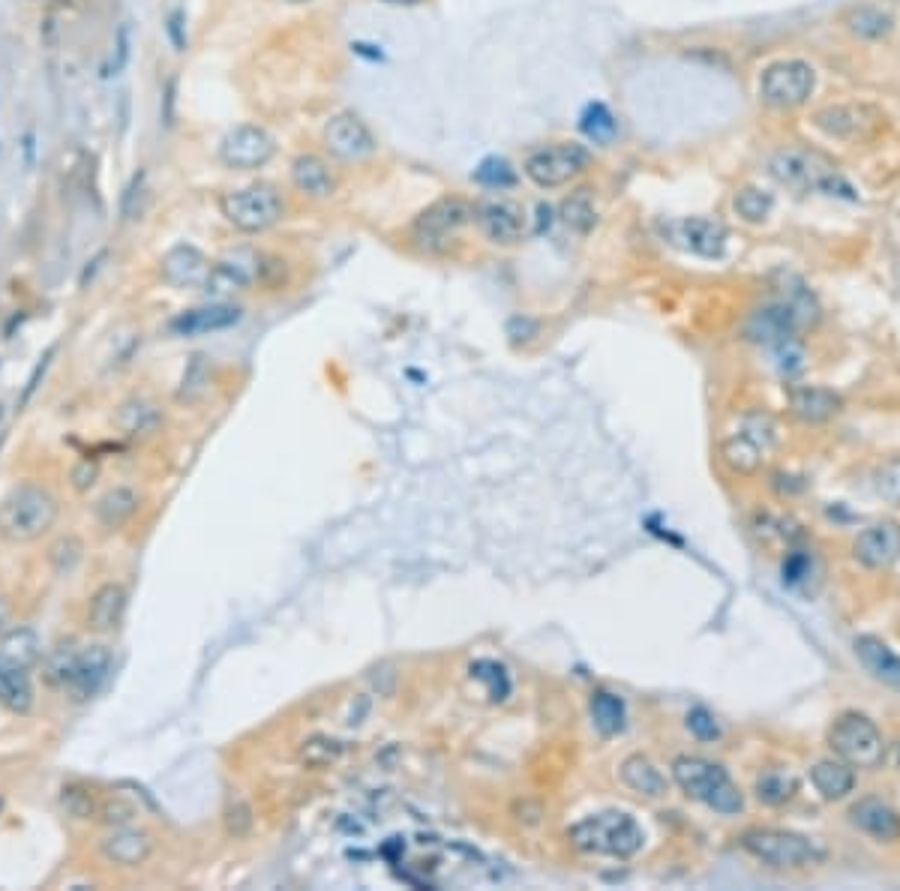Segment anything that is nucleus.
Segmentation results:
<instances>
[{"instance_id": "69168bd1", "label": "nucleus", "mask_w": 900, "mask_h": 891, "mask_svg": "<svg viewBox=\"0 0 900 891\" xmlns=\"http://www.w3.org/2000/svg\"><path fill=\"white\" fill-rule=\"evenodd\" d=\"M3 420H6V405L0 402V429H3Z\"/></svg>"}, {"instance_id": "9b49d317", "label": "nucleus", "mask_w": 900, "mask_h": 891, "mask_svg": "<svg viewBox=\"0 0 900 891\" xmlns=\"http://www.w3.org/2000/svg\"><path fill=\"white\" fill-rule=\"evenodd\" d=\"M828 747L843 759L849 762L852 768H873L882 762V753H885V741H882V732L879 726L864 717V714H840L831 729H828Z\"/></svg>"}, {"instance_id": "a211bd4d", "label": "nucleus", "mask_w": 900, "mask_h": 891, "mask_svg": "<svg viewBox=\"0 0 900 891\" xmlns=\"http://www.w3.org/2000/svg\"><path fill=\"white\" fill-rule=\"evenodd\" d=\"M99 852L114 867H141L156 852V837L147 828H138L132 822L111 825L99 840Z\"/></svg>"}, {"instance_id": "f8f14e48", "label": "nucleus", "mask_w": 900, "mask_h": 891, "mask_svg": "<svg viewBox=\"0 0 900 891\" xmlns=\"http://www.w3.org/2000/svg\"><path fill=\"white\" fill-rule=\"evenodd\" d=\"M267 261L270 258H264L261 252H255L249 246L231 249L222 258L210 261V273H207L201 291L213 300H222L237 291H249L255 282H267V270H270Z\"/></svg>"}, {"instance_id": "20e7f679", "label": "nucleus", "mask_w": 900, "mask_h": 891, "mask_svg": "<svg viewBox=\"0 0 900 891\" xmlns=\"http://www.w3.org/2000/svg\"><path fill=\"white\" fill-rule=\"evenodd\" d=\"M672 780L681 792L720 816H738L744 810V795L729 777V771L702 756H678L672 762Z\"/></svg>"}, {"instance_id": "5701e85b", "label": "nucleus", "mask_w": 900, "mask_h": 891, "mask_svg": "<svg viewBox=\"0 0 900 891\" xmlns=\"http://www.w3.org/2000/svg\"><path fill=\"white\" fill-rule=\"evenodd\" d=\"M129 606V591L120 582H102L90 597H87V612L84 621L93 633H111L123 624Z\"/></svg>"}, {"instance_id": "9d476101", "label": "nucleus", "mask_w": 900, "mask_h": 891, "mask_svg": "<svg viewBox=\"0 0 900 891\" xmlns=\"http://www.w3.org/2000/svg\"><path fill=\"white\" fill-rule=\"evenodd\" d=\"M816 90V69L807 60L783 57L759 72V99L771 108H798Z\"/></svg>"}, {"instance_id": "c9c22d12", "label": "nucleus", "mask_w": 900, "mask_h": 891, "mask_svg": "<svg viewBox=\"0 0 900 891\" xmlns=\"http://www.w3.org/2000/svg\"><path fill=\"white\" fill-rule=\"evenodd\" d=\"M579 129L588 141L594 144H609L618 132V120L615 114L603 105V102H588L579 114Z\"/></svg>"}, {"instance_id": "bb28decb", "label": "nucleus", "mask_w": 900, "mask_h": 891, "mask_svg": "<svg viewBox=\"0 0 900 891\" xmlns=\"http://www.w3.org/2000/svg\"><path fill=\"white\" fill-rule=\"evenodd\" d=\"M849 819H852L855 828H861L864 834H870L876 840H897L900 837V816L882 798H861L849 810Z\"/></svg>"}, {"instance_id": "a18cd8bd", "label": "nucleus", "mask_w": 900, "mask_h": 891, "mask_svg": "<svg viewBox=\"0 0 900 891\" xmlns=\"http://www.w3.org/2000/svg\"><path fill=\"white\" fill-rule=\"evenodd\" d=\"M222 825H225V834L234 837V840H243L252 834L255 828V813L249 807V801L243 798H231L222 810Z\"/></svg>"}, {"instance_id": "c756f323", "label": "nucleus", "mask_w": 900, "mask_h": 891, "mask_svg": "<svg viewBox=\"0 0 900 891\" xmlns=\"http://www.w3.org/2000/svg\"><path fill=\"white\" fill-rule=\"evenodd\" d=\"M618 774H621V783H624L630 792L642 795V798H660V795H666V777H663L660 768H657L648 756H642V753L627 756V759L621 762Z\"/></svg>"}, {"instance_id": "1a4fd4ad", "label": "nucleus", "mask_w": 900, "mask_h": 891, "mask_svg": "<svg viewBox=\"0 0 900 891\" xmlns=\"http://www.w3.org/2000/svg\"><path fill=\"white\" fill-rule=\"evenodd\" d=\"M591 165V150L579 141H555L540 150H534L522 171L525 177L540 189H561L573 183L585 168Z\"/></svg>"}, {"instance_id": "f704fd0d", "label": "nucleus", "mask_w": 900, "mask_h": 891, "mask_svg": "<svg viewBox=\"0 0 900 891\" xmlns=\"http://www.w3.org/2000/svg\"><path fill=\"white\" fill-rule=\"evenodd\" d=\"M558 216L561 222L576 231V234H588L597 222V207H594V198L588 189H576L573 195H567L558 207Z\"/></svg>"}, {"instance_id": "0e129e2a", "label": "nucleus", "mask_w": 900, "mask_h": 891, "mask_svg": "<svg viewBox=\"0 0 900 891\" xmlns=\"http://www.w3.org/2000/svg\"><path fill=\"white\" fill-rule=\"evenodd\" d=\"M384 3H390V6H414L420 0H384Z\"/></svg>"}, {"instance_id": "774afa93", "label": "nucleus", "mask_w": 900, "mask_h": 891, "mask_svg": "<svg viewBox=\"0 0 900 891\" xmlns=\"http://www.w3.org/2000/svg\"><path fill=\"white\" fill-rule=\"evenodd\" d=\"M0 813H3V798H0Z\"/></svg>"}, {"instance_id": "de8ad7c7", "label": "nucleus", "mask_w": 900, "mask_h": 891, "mask_svg": "<svg viewBox=\"0 0 900 891\" xmlns=\"http://www.w3.org/2000/svg\"><path fill=\"white\" fill-rule=\"evenodd\" d=\"M687 729L699 741H714L720 735V726H717V720L708 708H690L687 711Z\"/></svg>"}, {"instance_id": "dca6fc26", "label": "nucleus", "mask_w": 900, "mask_h": 891, "mask_svg": "<svg viewBox=\"0 0 900 891\" xmlns=\"http://www.w3.org/2000/svg\"><path fill=\"white\" fill-rule=\"evenodd\" d=\"M324 147L327 153H333L342 162H360L366 156L375 153L378 141L372 135V129L360 120V114L354 111H336L327 123H324Z\"/></svg>"}, {"instance_id": "e2e57ef3", "label": "nucleus", "mask_w": 900, "mask_h": 891, "mask_svg": "<svg viewBox=\"0 0 900 891\" xmlns=\"http://www.w3.org/2000/svg\"><path fill=\"white\" fill-rule=\"evenodd\" d=\"M6 624H9V612H6V603L0 600V636L6 633Z\"/></svg>"}, {"instance_id": "ddd939ff", "label": "nucleus", "mask_w": 900, "mask_h": 891, "mask_svg": "<svg viewBox=\"0 0 900 891\" xmlns=\"http://www.w3.org/2000/svg\"><path fill=\"white\" fill-rule=\"evenodd\" d=\"M813 126L825 138L861 144V141H870L885 126V114L867 102H837V105L819 108L813 114Z\"/></svg>"}, {"instance_id": "09e8293b", "label": "nucleus", "mask_w": 900, "mask_h": 891, "mask_svg": "<svg viewBox=\"0 0 900 891\" xmlns=\"http://www.w3.org/2000/svg\"><path fill=\"white\" fill-rule=\"evenodd\" d=\"M165 36L171 42V48L177 54H183L189 48V33H186V12L180 6H174L168 15H165Z\"/></svg>"}, {"instance_id": "3c124183", "label": "nucleus", "mask_w": 900, "mask_h": 891, "mask_svg": "<svg viewBox=\"0 0 900 891\" xmlns=\"http://www.w3.org/2000/svg\"><path fill=\"white\" fill-rule=\"evenodd\" d=\"M132 816H135V807L129 801H123V798H105L99 804V819L108 828L111 825H126V822H132Z\"/></svg>"}, {"instance_id": "4468645a", "label": "nucleus", "mask_w": 900, "mask_h": 891, "mask_svg": "<svg viewBox=\"0 0 900 891\" xmlns=\"http://www.w3.org/2000/svg\"><path fill=\"white\" fill-rule=\"evenodd\" d=\"M276 156V138L258 123H237L219 141V162L231 171L264 168Z\"/></svg>"}, {"instance_id": "473e14b6", "label": "nucleus", "mask_w": 900, "mask_h": 891, "mask_svg": "<svg viewBox=\"0 0 900 891\" xmlns=\"http://www.w3.org/2000/svg\"><path fill=\"white\" fill-rule=\"evenodd\" d=\"M588 711H591V723L600 735H618L624 729V702L621 696L609 693V690H594L588 699Z\"/></svg>"}, {"instance_id": "2eb2a0df", "label": "nucleus", "mask_w": 900, "mask_h": 891, "mask_svg": "<svg viewBox=\"0 0 900 891\" xmlns=\"http://www.w3.org/2000/svg\"><path fill=\"white\" fill-rule=\"evenodd\" d=\"M474 225L495 246H516L531 234V216L519 201L510 198H489L474 204Z\"/></svg>"}, {"instance_id": "4c0bfd02", "label": "nucleus", "mask_w": 900, "mask_h": 891, "mask_svg": "<svg viewBox=\"0 0 900 891\" xmlns=\"http://www.w3.org/2000/svg\"><path fill=\"white\" fill-rule=\"evenodd\" d=\"M846 27L861 39H879V36L891 33L894 18L879 6H858L846 15Z\"/></svg>"}, {"instance_id": "6ab92c4d", "label": "nucleus", "mask_w": 900, "mask_h": 891, "mask_svg": "<svg viewBox=\"0 0 900 891\" xmlns=\"http://www.w3.org/2000/svg\"><path fill=\"white\" fill-rule=\"evenodd\" d=\"M666 237L669 243L699 255V258H720L726 249V228L717 219L708 216H690V219H675L666 222Z\"/></svg>"}, {"instance_id": "8fccbe9b", "label": "nucleus", "mask_w": 900, "mask_h": 891, "mask_svg": "<svg viewBox=\"0 0 900 891\" xmlns=\"http://www.w3.org/2000/svg\"><path fill=\"white\" fill-rule=\"evenodd\" d=\"M876 492L891 498V501H900V456L885 462L876 474Z\"/></svg>"}, {"instance_id": "864d4df0", "label": "nucleus", "mask_w": 900, "mask_h": 891, "mask_svg": "<svg viewBox=\"0 0 900 891\" xmlns=\"http://www.w3.org/2000/svg\"><path fill=\"white\" fill-rule=\"evenodd\" d=\"M159 117H162V126H165V129L174 126V117H177V75H168L165 84H162Z\"/></svg>"}, {"instance_id": "4d7b16f0", "label": "nucleus", "mask_w": 900, "mask_h": 891, "mask_svg": "<svg viewBox=\"0 0 900 891\" xmlns=\"http://www.w3.org/2000/svg\"><path fill=\"white\" fill-rule=\"evenodd\" d=\"M543 816V804L540 801H531V798H522L513 804V819L522 822V825H537Z\"/></svg>"}, {"instance_id": "c85d7f7f", "label": "nucleus", "mask_w": 900, "mask_h": 891, "mask_svg": "<svg viewBox=\"0 0 900 891\" xmlns=\"http://www.w3.org/2000/svg\"><path fill=\"white\" fill-rule=\"evenodd\" d=\"M138 507H141V498H138V492L132 486H111V489H105L96 498L93 516H96V522L102 528L117 531V528H123L138 513Z\"/></svg>"}, {"instance_id": "13d9d810", "label": "nucleus", "mask_w": 900, "mask_h": 891, "mask_svg": "<svg viewBox=\"0 0 900 891\" xmlns=\"http://www.w3.org/2000/svg\"><path fill=\"white\" fill-rule=\"evenodd\" d=\"M351 51H354V54H360V57H366V60H372V63L384 60L381 48L375 51V45H369V42H351Z\"/></svg>"}, {"instance_id": "6e6552de", "label": "nucleus", "mask_w": 900, "mask_h": 891, "mask_svg": "<svg viewBox=\"0 0 900 891\" xmlns=\"http://www.w3.org/2000/svg\"><path fill=\"white\" fill-rule=\"evenodd\" d=\"M468 222H474V204H468L465 198L447 195V198L432 201L426 210H420L417 219L411 222L408 234L420 249L444 252Z\"/></svg>"}, {"instance_id": "72a5a7b5", "label": "nucleus", "mask_w": 900, "mask_h": 891, "mask_svg": "<svg viewBox=\"0 0 900 891\" xmlns=\"http://www.w3.org/2000/svg\"><path fill=\"white\" fill-rule=\"evenodd\" d=\"M345 753V744L333 735H309L300 747H297V762L309 771H321V768H330L342 759Z\"/></svg>"}, {"instance_id": "052dcab7", "label": "nucleus", "mask_w": 900, "mask_h": 891, "mask_svg": "<svg viewBox=\"0 0 900 891\" xmlns=\"http://www.w3.org/2000/svg\"><path fill=\"white\" fill-rule=\"evenodd\" d=\"M552 225V207L549 204H537V228L534 231H543Z\"/></svg>"}, {"instance_id": "338daca9", "label": "nucleus", "mask_w": 900, "mask_h": 891, "mask_svg": "<svg viewBox=\"0 0 900 891\" xmlns=\"http://www.w3.org/2000/svg\"><path fill=\"white\" fill-rule=\"evenodd\" d=\"M285 3H309V0H285Z\"/></svg>"}, {"instance_id": "6e6d98bb", "label": "nucleus", "mask_w": 900, "mask_h": 891, "mask_svg": "<svg viewBox=\"0 0 900 891\" xmlns=\"http://www.w3.org/2000/svg\"><path fill=\"white\" fill-rule=\"evenodd\" d=\"M54 351H57V345H48V348H45V354L36 360L33 372L27 375V384H24V393H21V405H27V402H30V396L36 393L39 381L45 378V372H48V366H51V357H54Z\"/></svg>"}, {"instance_id": "cd10ccee", "label": "nucleus", "mask_w": 900, "mask_h": 891, "mask_svg": "<svg viewBox=\"0 0 900 891\" xmlns=\"http://www.w3.org/2000/svg\"><path fill=\"white\" fill-rule=\"evenodd\" d=\"M855 657L861 666L882 684L900 690V654H894L882 639L876 636H858L855 639Z\"/></svg>"}, {"instance_id": "b1692460", "label": "nucleus", "mask_w": 900, "mask_h": 891, "mask_svg": "<svg viewBox=\"0 0 900 891\" xmlns=\"http://www.w3.org/2000/svg\"><path fill=\"white\" fill-rule=\"evenodd\" d=\"M291 183L300 195L306 198H330L339 186L336 180V171L330 168L327 159H321L318 153H300L294 162H291Z\"/></svg>"}, {"instance_id": "c03bdc74", "label": "nucleus", "mask_w": 900, "mask_h": 891, "mask_svg": "<svg viewBox=\"0 0 900 891\" xmlns=\"http://www.w3.org/2000/svg\"><path fill=\"white\" fill-rule=\"evenodd\" d=\"M210 384V369H207V357L204 354H192V360L186 363L183 369V381H180V390H177V399L180 402H195Z\"/></svg>"}, {"instance_id": "f257e3e1", "label": "nucleus", "mask_w": 900, "mask_h": 891, "mask_svg": "<svg viewBox=\"0 0 900 891\" xmlns=\"http://www.w3.org/2000/svg\"><path fill=\"white\" fill-rule=\"evenodd\" d=\"M111 669H114V654L108 645L63 642V645L51 648V654L45 657L48 684L75 702L93 699L111 678Z\"/></svg>"}, {"instance_id": "79ce46f5", "label": "nucleus", "mask_w": 900, "mask_h": 891, "mask_svg": "<svg viewBox=\"0 0 900 891\" xmlns=\"http://www.w3.org/2000/svg\"><path fill=\"white\" fill-rule=\"evenodd\" d=\"M732 207H735V213H738L744 222H762V219L771 213L774 198H771L765 189H759V186H744V189L735 192Z\"/></svg>"}, {"instance_id": "f03ea898", "label": "nucleus", "mask_w": 900, "mask_h": 891, "mask_svg": "<svg viewBox=\"0 0 900 891\" xmlns=\"http://www.w3.org/2000/svg\"><path fill=\"white\" fill-rule=\"evenodd\" d=\"M60 519V501L48 486L18 483L0 498V537L9 543H33Z\"/></svg>"}, {"instance_id": "bf43d9fd", "label": "nucleus", "mask_w": 900, "mask_h": 891, "mask_svg": "<svg viewBox=\"0 0 900 891\" xmlns=\"http://www.w3.org/2000/svg\"><path fill=\"white\" fill-rule=\"evenodd\" d=\"M21 147H24V165L30 168V165H33V153H36V132H33V129H27V132H24V138H21Z\"/></svg>"}, {"instance_id": "ea45409f", "label": "nucleus", "mask_w": 900, "mask_h": 891, "mask_svg": "<svg viewBox=\"0 0 900 891\" xmlns=\"http://www.w3.org/2000/svg\"><path fill=\"white\" fill-rule=\"evenodd\" d=\"M57 798H60V807L66 810V816H72V819H93V816H99V804L102 801L84 783H63Z\"/></svg>"}, {"instance_id": "a19ab883", "label": "nucleus", "mask_w": 900, "mask_h": 891, "mask_svg": "<svg viewBox=\"0 0 900 891\" xmlns=\"http://www.w3.org/2000/svg\"><path fill=\"white\" fill-rule=\"evenodd\" d=\"M468 672H471L474 681H480L486 687V696L492 702L507 699V693H510V675H507V669L501 663H495V660H474L468 666Z\"/></svg>"}, {"instance_id": "58836bf2", "label": "nucleus", "mask_w": 900, "mask_h": 891, "mask_svg": "<svg viewBox=\"0 0 900 891\" xmlns=\"http://www.w3.org/2000/svg\"><path fill=\"white\" fill-rule=\"evenodd\" d=\"M795 777L789 774V771H783V768H768V771H762L759 777H756V798L762 801V804H771V807H777V804H786L792 795H795Z\"/></svg>"}, {"instance_id": "603ef678", "label": "nucleus", "mask_w": 900, "mask_h": 891, "mask_svg": "<svg viewBox=\"0 0 900 891\" xmlns=\"http://www.w3.org/2000/svg\"><path fill=\"white\" fill-rule=\"evenodd\" d=\"M69 480H72V489L75 492H87L96 480H99V462L96 459H78L69 471Z\"/></svg>"}, {"instance_id": "7ed1b4c3", "label": "nucleus", "mask_w": 900, "mask_h": 891, "mask_svg": "<svg viewBox=\"0 0 900 891\" xmlns=\"http://www.w3.org/2000/svg\"><path fill=\"white\" fill-rule=\"evenodd\" d=\"M567 840L573 849L585 855H609V858H633L642 843V825L624 810H603L579 819L567 828Z\"/></svg>"}, {"instance_id": "e433bc0d", "label": "nucleus", "mask_w": 900, "mask_h": 891, "mask_svg": "<svg viewBox=\"0 0 900 891\" xmlns=\"http://www.w3.org/2000/svg\"><path fill=\"white\" fill-rule=\"evenodd\" d=\"M471 180L477 183V186H483V189H498V192H504V189H510V186H516V168H513V162L507 159V156H486V159H480L477 162V168L471 171Z\"/></svg>"}, {"instance_id": "423d86ee", "label": "nucleus", "mask_w": 900, "mask_h": 891, "mask_svg": "<svg viewBox=\"0 0 900 891\" xmlns=\"http://www.w3.org/2000/svg\"><path fill=\"white\" fill-rule=\"evenodd\" d=\"M741 849L777 870L810 867L819 864L825 855V849L813 837L798 831H783V828H750L741 834Z\"/></svg>"}, {"instance_id": "0eeeda50", "label": "nucleus", "mask_w": 900, "mask_h": 891, "mask_svg": "<svg viewBox=\"0 0 900 891\" xmlns=\"http://www.w3.org/2000/svg\"><path fill=\"white\" fill-rule=\"evenodd\" d=\"M768 174L789 186V189H813V192H831L840 177H837V165L813 150V147H798V144H789V147H780L768 156Z\"/></svg>"}, {"instance_id": "2f4dec72", "label": "nucleus", "mask_w": 900, "mask_h": 891, "mask_svg": "<svg viewBox=\"0 0 900 891\" xmlns=\"http://www.w3.org/2000/svg\"><path fill=\"white\" fill-rule=\"evenodd\" d=\"M117 426H120L123 435H129V438H147V435H153V432L162 426V411H159L153 402L129 399V402L120 405Z\"/></svg>"}, {"instance_id": "5fc2aeb1", "label": "nucleus", "mask_w": 900, "mask_h": 891, "mask_svg": "<svg viewBox=\"0 0 900 891\" xmlns=\"http://www.w3.org/2000/svg\"><path fill=\"white\" fill-rule=\"evenodd\" d=\"M129 45H132V33H129V21H123L114 33V60H111V72H123L129 63Z\"/></svg>"}, {"instance_id": "39448f33", "label": "nucleus", "mask_w": 900, "mask_h": 891, "mask_svg": "<svg viewBox=\"0 0 900 891\" xmlns=\"http://www.w3.org/2000/svg\"><path fill=\"white\" fill-rule=\"evenodd\" d=\"M219 210L225 216V222L243 234H261L267 228H273L282 213H285V201L282 192L267 183V180H255L237 189H228L219 195Z\"/></svg>"}, {"instance_id": "f3484780", "label": "nucleus", "mask_w": 900, "mask_h": 891, "mask_svg": "<svg viewBox=\"0 0 900 891\" xmlns=\"http://www.w3.org/2000/svg\"><path fill=\"white\" fill-rule=\"evenodd\" d=\"M768 417L765 414H747L744 417V429L729 435L723 444H720V453H723V462L738 471V474H753L762 462V453L768 447V441L774 438L771 435V423L762 429Z\"/></svg>"}, {"instance_id": "aec40b11", "label": "nucleus", "mask_w": 900, "mask_h": 891, "mask_svg": "<svg viewBox=\"0 0 900 891\" xmlns=\"http://www.w3.org/2000/svg\"><path fill=\"white\" fill-rule=\"evenodd\" d=\"M852 555H855L858 564H864L870 570L891 567L900 558V525L891 522V519L867 525L852 540Z\"/></svg>"}, {"instance_id": "412c9836", "label": "nucleus", "mask_w": 900, "mask_h": 891, "mask_svg": "<svg viewBox=\"0 0 900 891\" xmlns=\"http://www.w3.org/2000/svg\"><path fill=\"white\" fill-rule=\"evenodd\" d=\"M243 318V309L237 303H207V306H195V309H183L168 321V330L174 336H201V333H216V330H228Z\"/></svg>"}, {"instance_id": "393cba45", "label": "nucleus", "mask_w": 900, "mask_h": 891, "mask_svg": "<svg viewBox=\"0 0 900 891\" xmlns=\"http://www.w3.org/2000/svg\"><path fill=\"white\" fill-rule=\"evenodd\" d=\"M33 699L36 696L27 666L0 651V705L12 714H30Z\"/></svg>"}, {"instance_id": "7c9ffc66", "label": "nucleus", "mask_w": 900, "mask_h": 891, "mask_svg": "<svg viewBox=\"0 0 900 891\" xmlns=\"http://www.w3.org/2000/svg\"><path fill=\"white\" fill-rule=\"evenodd\" d=\"M810 780L816 786V792L825 798V801H837L843 795L852 792L855 786V768L849 762H834V759H822L810 768Z\"/></svg>"}, {"instance_id": "a878e982", "label": "nucleus", "mask_w": 900, "mask_h": 891, "mask_svg": "<svg viewBox=\"0 0 900 891\" xmlns=\"http://www.w3.org/2000/svg\"><path fill=\"white\" fill-rule=\"evenodd\" d=\"M789 411L804 423H822L840 411V396L819 384H795L789 390Z\"/></svg>"}, {"instance_id": "680f3d73", "label": "nucleus", "mask_w": 900, "mask_h": 891, "mask_svg": "<svg viewBox=\"0 0 900 891\" xmlns=\"http://www.w3.org/2000/svg\"><path fill=\"white\" fill-rule=\"evenodd\" d=\"M102 258H105V252H99L93 261H87V267H84V273H81V279H78V285H81V288L87 285V276H93V273H96V267H99V261H102Z\"/></svg>"}, {"instance_id": "49530a36", "label": "nucleus", "mask_w": 900, "mask_h": 891, "mask_svg": "<svg viewBox=\"0 0 900 891\" xmlns=\"http://www.w3.org/2000/svg\"><path fill=\"white\" fill-rule=\"evenodd\" d=\"M144 183H147V171L138 168L129 183L123 186V195H120V216L123 219H132L138 213V204H141V195H144Z\"/></svg>"}, {"instance_id": "4be33fe9", "label": "nucleus", "mask_w": 900, "mask_h": 891, "mask_svg": "<svg viewBox=\"0 0 900 891\" xmlns=\"http://www.w3.org/2000/svg\"><path fill=\"white\" fill-rule=\"evenodd\" d=\"M210 273L207 255L192 246V243H174L162 258H159V276L171 288H201Z\"/></svg>"}, {"instance_id": "37998d69", "label": "nucleus", "mask_w": 900, "mask_h": 891, "mask_svg": "<svg viewBox=\"0 0 900 891\" xmlns=\"http://www.w3.org/2000/svg\"><path fill=\"white\" fill-rule=\"evenodd\" d=\"M81 558H84V543H81V537H75V534L60 537V540L48 549V564L54 567L57 576H69V573L81 564Z\"/></svg>"}]
</instances>
